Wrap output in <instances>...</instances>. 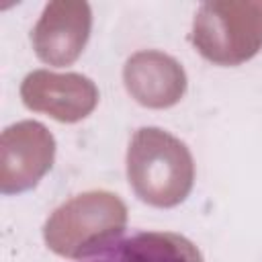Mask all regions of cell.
Segmentation results:
<instances>
[{
  "label": "cell",
  "instance_id": "6da1fadb",
  "mask_svg": "<svg viewBox=\"0 0 262 262\" xmlns=\"http://www.w3.org/2000/svg\"><path fill=\"white\" fill-rule=\"evenodd\" d=\"M72 262H203V256L184 235L123 229L96 237Z\"/></svg>",
  "mask_w": 262,
  "mask_h": 262
}]
</instances>
